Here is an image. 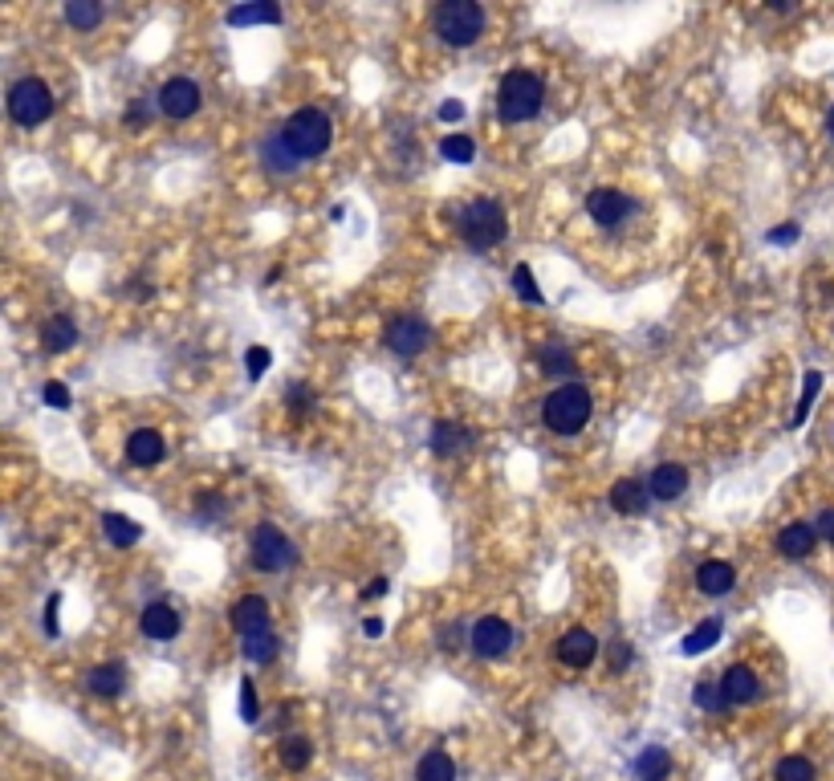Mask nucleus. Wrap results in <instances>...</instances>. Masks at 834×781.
Returning a JSON list of instances; mask_svg holds the SVG:
<instances>
[{
	"label": "nucleus",
	"mask_w": 834,
	"mask_h": 781,
	"mask_svg": "<svg viewBox=\"0 0 834 781\" xmlns=\"http://www.w3.org/2000/svg\"><path fill=\"white\" fill-rule=\"evenodd\" d=\"M542 102H546V86L529 70H509L497 86V114L509 127H521V123H529V118H538Z\"/></svg>",
	"instance_id": "obj_1"
},
{
	"label": "nucleus",
	"mask_w": 834,
	"mask_h": 781,
	"mask_svg": "<svg viewBox=\"0 0 834 781\" xmlns=\"http://www.w3.org/2000/svg\"><path fill=\"white\" fill-rule=\"evenodd\" d=\"M590 415H594V395L582 383H562L542 403V424L554 436H578L590 424Z\"/></svg>",
	"instance_id": "obj_2"
},
{
	"label": "nucleus",
	"mask_w": 834,
	"mask_h": 781,
	"mask_svg": "<svg viewBox=\"0 0 834 781\" xmlns=\"http://www.w3.org/2000/svg\"><path fill=\"white\" fill-rule=\"evenodd\" d=\"M281 143L297 155V159H318L330 151L334 143V123H330V114L326 110H293L285 123H281Z\"/></svg>",
	"instance_id": "obj_3"
},
{
	"label": "nucleus",
	"mask_w": 834,
	"mask_h": 781,
	"mask_svg": "<svg viewBox=\"0 0 834 781\" xmlns=\"http://www.w3.org/2000/svg\"><path fill=\"white\" fill-rule=\"evenodd\" d=\"M456 232L464 236L468 249L489 253V249H497L501 240L509 236V216H505V208L497 200H472V204L460 208Z\"/></svg>",
	"instance_id": "obj_4"
},
{
	"label": "nucleus",
	"mask_w": 834,
	"mask_h": 781,
	"mask_svg": "<svg viewBox=\"0 0 834 781\" xmlns=\"http://www.w3.org/2000/svg\"><path fill=\"white\" fill-rule=\"evenodd\" d=\"M432 25H436V37L444 45L468 49V45L481 41V33H485V9L472 5V0H448V5L436 9Z\"/></svg>",
	"instance_id": "obj_5"
},
{
	"label": "nucleus",
	"mask_w": 834,
	"mask_h": 781,
	"mask_svg": "<svg viewBox=\"0 0 834 781\" xmlns=\"http://www.w3.org/2000/svg\"><path fill=\"white\" fill-rule=\"evenodd\" d=\"M53 114V90L41 78H21L9 90V118L17 127H41L45 118Z\"/></svg>",
	"instance_id": "obj_6"
},
{
	"label": "nucleus",
	"mask_w": 834,
	"mask_h": 781,
	"mask_svg": "<svg viewBox=\"0 0 834 781\" xmlns=\"http://www.w3.org/2000/svg\"><path fill=\"white\" fill-rule=\"evenodd\" d=\"M293 558H297V550H293V542H289V537H285L277 525L261 521V525L253 529V566H257L261 574H281Z\"/></svg>",
	"instance_id": "obj_7"
},
{
	"label": "nucleus",
	"mask_w": 834,
	"mask_h": 781,
	"mask_svg": "<svg viewBox=\"0 0 834 781\" xmlns=\"http://www.w3.org/2000/svg\"><path fill=\"white\" fill-rule=\"evenodd\" d=\"M155 106H159L167 118H175V123H184V118H192V114L204 106V94H200V86H196L192 78H171V82H163V90L155 94Z\"/></svg>",
	"instance_id": "obj_8"
},
{
	"label": "nucleus",
	"mask_w": 834,
	"mask_h": 781,
	"mask_svg": "<svg viewBox=\"0 0 834 781\" xmlns=\"http://www.w3.org/2000/svg\"><path fill=\"white\" fill-rule=\"evenodd\" d=\"M631 212H635V200L627 192H619V188H594L586 196V216L594 224H603V228H619Z\"/></svg>",
	"instance_id": "obj_9"
},
{
	"label": "nucleus",
	"mask_w": 834,
	"mask_h": 781,
	"mask_svg": "<svg viewBox=\"0 0 834 781\" xmlns=\"http://www.w3.org/2000/svg\"><path fill=\"white\" fill-rule=\"evenodd\" d=\"M428 338H432V330H428V322L424 318H411V314H399V318H391L387 322V346L399 354V358H415L424 346H428Z\"/></svg>",
	"instance_id": "obj_10"
},
{
	"label": "nucleus",
	"mask_w": 834,
	"mask_h": 781,
	"mask_svg": "<svg viewBox=\"0 0 834 781\" xmlns=\"http://www.w3.org/2000/svg\"><path fill=\"white\" fill-rule=\"evenodd\" d=\"M513 647V627L497 615H485L472 623V651L481 659H501L505 651Z\"/></svg>",
	"instance_id": "obj_11"
},
{
	"label": "nucleus",
	"mask_w": 834,
	"mask_h": 781,
	"mask_svg": "<svg viewBox=\"0 0 834 781\" xmlns=\"http://www.w3.org/2000/svg\"><path fill=\"white\" fill-rule=\"evenodd\" d=\"M558 659H562L566 668L582 672V668H590L594 659H599V639H594L586 627H570V631L558 639Z\"/></svg>",
	"instance_id": "obj_12"
},
{
	"label": "nucleus",
	"mask_w": 834,
	"mask_h": 781,
	"mask_svg": "<svg viewBox=\"0 0 834 781\" xmlns=\"http://www.w3.org/2000/svg\"><path fill=\"white\" fill-rule=\"evenodd\" d=\"M228 623L241 631V639H245V635H261V631H269V603H265L261 594L236 598V607H232Z\"/></svg>",
	"instance_id": "obj_13"
},
{
	"label": "nucleus",
	"mask_w": 834,
	"mask_h": 781,
	"mask_svg": "<svg viewBox=\"0 0 834 781\" xmlns=\"http://www.w3.org/2000/svg\"><path fill=\"white\" fill-rule=\"evenodd\" d=\"M180 611H175L171 603H151V607H143V615H139V631L147 635V639H155V643H167V639H175L180 635Z\"/></svg>",
	"instance_id": "obj_14"
},
{
	"label": "nucleus",
	"mask_w": 834,
	"mask_h": 781,
	"mask_svg": "<svg viewBox=\"0 0 834 781\" xmlns=\"http://www.w3.org/2000/svg\"><path fill=\"white\" fill-rule=\"evenodd\" d=\"M651 501H680L688 493V468L684 464H660L647 480Z\"/></svg>",
	"instance_id": "obj_15"
},
{
	"label": "nucleus",
	"mask_w": 834,
	"mask_h": 781,
	"mask_svg": "<svg viewBox=\"0 0 834 781\" xmlns=\"http://www.w3.org/2000/svg\"><path fill=\"white\" fill-rule=\"evenodd\" d=\"M814 546H818V529H814L810 521H790V525L778 533V554L790 558V562L810 558Z\"/></svg>",
	"instance_id": "obj_16"
},
{
	"label": "nucleus",
	"mask_w": 834,
	"mask_h": 781,
	"mask_svg": "<svg viewBox=\"0 0 834 781\" xmlns=\"http://www.w3.org/2000/svg\"><path fill=\"white\" fill-rule=\"evenodd\" d=\"M721 684H725L729 704H753V700L761 696V680H757V672H753L749 664H733V668H725Z\"/></svg>",
	"instance_id": "obj_17"
},
{
	"label": "nucleus",
	"mask_w": 834,
	"mask_h": 781,
	"mask_svg": "<svg viewBox=\"0 0 834 781\" xmlns=\"http://www.w3.org/2000/svg\"><path fill=\"white\" fill-rule=\"evenodd\" d=\"M647 505H651V493H647V485H639V480L623 476V480H615V485H611V509L615 513L639 517V513H647Z\"/></svg>",
	"instance_id": "obj_18"
},
{
	"label": "nucleus",
	"mask_w": 834,
	"mask_h": 781,
	"mask_svg": "<svg viewBox=\"0 0 834 781\" xmlns=\"http://www.w3.org/2000/svg\"><path fill=\"white\" fill-rule=\"evenodd\" d=\"M163 456H167V444H163V436H159L155 428L131 432V440H127V460H131V464L151 468V464H159Z\"/></svg>",
	"instance_id": "obj_19"
},
{
	"label": "nucleus",
	"mask_w": 834,
	"mask_h": 781,
	"mask_svg": "<svg viewBox=\"0 0 834 781\" xmlns=\"http://www.w3.org/2000/svg\"><path fill=\"white\" fill-rule=\"evenodd\" d=\"M468 448H472V432H468L464 424L440 419V424L432 428V452H436V456L452 460V456H460V452H468Z\"/></svg>",
	"instance_id": "obj_20"
},
{
	"label": "nucleus",
	"mask_w": 834,
	"mask_h": 781,
	"mask_svg": "<svg viewBox=\"0 0 834 781\" xmlns=\"http://www.w3.org/2000/svg\"><path fill=\"white\" fill-rule=\"evenodd\" d=\"M696 586H700V594H708V598H721V594H729L733 586H737V570L729 566V562H700V570H696Z\"/></svg>",
	"instance_id": "obj_21"
},
{
	"label": "nucleus",
	"mask_w": 834,
	"mask_h": 781,
	"mask_svg": "<svg viewBox=\"0 0 834 781\" xmlns=\"http://www.w3.org/2000/svg\"><path fill=\"white\" fill-rule=\"evenodd\" d=\"M41 346H45L49 354H66V350H74V346H78V326H74V318H66V314L49 318V322L41 326Z\"/></svg>",
	"instance_id": "obj_22"
},
{
	"label": "nucleus",
	"mask_w": 834,
	"mask_h": 781,
	"mask_svg": "<svg viewBox=\"0 0 834 781\" xmlns=\"http://www.w3.org/2000/svg\"><path fill=\"white\" fill-rule=\"evenodd\" d=\"M721 635H725V619L712 615V619H704L700 627H692V631L680 639V655H704L708 647H717Z\"/></svg>",
	"instance_id": "obj_23"
},
{
	"label": "nucleus",
	"mask_w": 834,
	"mask_h": 781,
	"mask_svg": "<svg viewBox=\"0 0 834 781\" xmlns=\"http://www.w3.org/2000/svg\"><path fill=\"white\" fill-rule=\"evenodd\" d=\"M102 533H106V542L118 546V550H131L139 537H143V525L123 517V513H102Z\"/></svg>",
	"instance_id": "obj_24"
},
{
	"label": "nucleus",
	"mask_w": 834,
	"mask_h": 781,
	"mask_svg": "<svg viewBox=\"0 0 834 781\" xmlns=\"http://www.w3.org/2000/svg\"><path fill=\"white\" fill-rule=\"evenodd\" d=\"M224 21L232 29H245V25H281V9L277 5H232L224 13Z\"/></svg>",
	"instance_id": "obj_25"
},
{
	"label": "nucleus",
	"mask_w": 834,
	"mask_h": 781,
	"mask_svg": "<svg viewBox=\"0 0 834 781\" xmlns=\"http://www.w3.org/2000/svg\"><path fill=\"white\" fill-rule=\"evenodd\" d=\"M635 773H639V781H668V773H672V757H668V749L647 745V749L635 757Z\"/></svg>",
	"instance_id": "obj_26"
},
{
	"label": "nucleus",
	"mask_w": 834,
	"mask_h": 781,
	"mask_svg": "<svg viewBox=\"0 0 834 781\" xmlns=\"http://www.w3.org/2000/svg\"><path fill=\"white\" fill-rule=\"evenodd\" d=\"M123 684H127L123 664H102V668H94V672L86 676V688H90L94 696H106V700L123 692Z\"/></svg>",
	"instance_id": "obj_27"
},
{
	"label": "nucleus",
	"mask_w": 834,
	"mask_h": 781,
	"mask_svg": "<svg viewBox=\"0 0 834 781\" xmlns=\"http://www.w3.org/2000/svg\"><path fill=\"white\" fill-rule=\"evenodd\" d=\"M415 781H456V765L444 749H432L420 757V765H415Z\"/></svg>",
	"instance_id": "obj_28"
},
{
	"label": "nucleus",
	"mask_w": 834,
	"mask_h": 781,
	"mask_svg": "<svg viewBox=\"0 0 834 781\" xmlns=\"http://www.w3.org/2000/svg\"><path fill=\"white\" fill-rule=\"evenodd\" d=\"M261 163H265L269 171H293L302 159H297V155L281 143V131H273V135H265V139H261Z\"/></svg>",
	"instance_id": "obj_29"
},
{
	"label": "nucleus",
	"mask_w": 834,
	"mask_h": 781,
	"mask_svg": "<svg viewBox=\"0 0 834 781\" xmlns=\"http://www.w3.org/2000/svg\"><path fill=\"white\" fill-rule=\"evenodd\" d=\"M692 700H696V708H704V712H721V708H729L725 684H721L717 676H704V680H696V688H692Z\"/></svg>",
	"instance_id": "obj_30"
},
{
	"label": "nucleus",
	"mask_w": 834,
	"mask_h": 781,
	"mask_svg": "<svg viewBox=\"0 0 834 781\" xmlns=\"http://www.w3.org/2000/svg\"><path fill=\"white\" fill-rule=\"evenodd\" d=\"M98 21H102V5H98V0H70V5H66V25H74L78 33L98 29Z\"/></svg>",
	"instance_id": "obj_31"
},
{
	"label": "nucleus",
	"mask_w": 834,
	"mask_h": 781,
	"mask_svg": "<svg viewBox=\"0 0 834 781\" xmlns=\"http://www.w3.org/2000/svg\"><path fill=\"white\" fill-rule=\"evenodd\" d=\"M314 761V745L306 737H285L281 741V765L285 769H306Z\"/></svg>",
	"instance_id": "obj_32"
},
{
	"label": "nucleus",
	"mask_w": 834,
	"mask_h": 781,
	"mask_svg": "<svg viewBox=\"0 0 834 781\" xmlns=\"http://www.w3.org/2000/svg\"><path fill=\"white\" fill-rule=\"evenodd\" d=\"M440 155H444L448 163H472V159H476V143H472L468 135L452 131V135L440 139Z\"/></svg>",
	"instance_id": "obj_33"
},
{
	"label": "nucleus",
	"mask_w": 834,
	"mask_h": 781,
	"mask_svg": "<svg viewBox=\"0 0 834 781\" xmlns=\"http://www.w3.org/2000/svg\"><path fill=\"white\" fill-rule=\"evenodd\" d=\"M773 781H814V765L806 757H782L778 769H773Z\"/></svg>",
	"instance_id": "obj_34"
},
{
	"label": "nucleus",
	"mask_w": 834,
	"mask_h": 781,
	"mask_svg": "<svg viewBox=\"0 0 834 781\" xmlns=\"http://www.w3.org/2000/svg\"><path fill=\"white\" fill-rule=\"evenodd\" d=\"M818 391H822V375H818V371H806V379H802V399H798V411H794V424H790V428H802V424H806V411L814 407Z\"/></svg>",
	"instance_id": "obj_35"
},
{
	"label": "nucleus",
	"mask_w": 834,
	"mask_h": 781,
	"mask_svg": "<svg viewBox=\"0 0 834 781\" xmlns=\"http://www.w3.org/2000/svg\"><path fill=\"white\" fill-rule=\"evenodd\" d=\"M245 655L253 659V664H269V659L277 655V639H273V631H261V635H245Z\"/></svg>",
	"instance_id": "obj_36"
},
{
	"label": "nucleus",
	"mask_w": 834,
	"mask_h": 781,
	"mask_svg": "<svg viewBox=\"0 0 834 781\" xmlns=\"http://www.w3.org/2000/svg\"><path fill=\"white\" fill-rule=\"evenodd\" d=\"M513 289H517L521 302L542 306V289H538V281H533V269H529V265H517V269H513Z\"/></svg>",
	"instance_id": "obj_37"
},
{
	"label": "nucleus",
	"mask_w": 834,
	"mask_h": 781,
	"mask_svg": "<svg viewBox=\"0 0 834 781\" xmlns=\"http://www.w3.org/2000/svg\"><path fill=\"white\" fill-rule=\"evenodd\" d=\"M542 371H546V375H574V371H578V363L570 358V350L550 346V350H542Z\"/></svg>",
	"instance_id": "obj_38"
},
{
	"label": "nucleus",
	"mask_w": 834,
	"mask_h": 781,
	"mask_svg": "<svg viewBox=\"0 0 834 781\" xmlns=\"http://www.w3.org/2000/svg\"><path fill=\"white\" fill-rule=\"evenodd\" d=\"M269 367H273V350H269V346H249V354H245V371H249V379L257 383Z\"/></svg>",
	"instance_id": "obj_39"
},
{
	"label": "nucleus",
	"mask_w": 834,
	"mask_h": 781,
	"mask_svg": "<svg viewBox=\"0 0 834 781\" xmlns=\"http://www.w3.org/2000/svg\"><path fill=\"white\" fill-rule=\"evenodd\" d=\"M41 399H45L49 407H57V411H70V403H74V395H70V387H66L62 379H49V383L41 387Z\"/></svg>",
	"instance_id": "obj_40"
},
{
	"label": "nucleus",
	"mask_w": 834,
	"mask_h": 781,
	"mask_svg": "<svg viewBox=\"0 0 834 781\" xmlns=\"http://www.w3.org/2000/svg\"><path fill=\"white\" fill-rule=\"evenodd\" d=\"M241 716L249 720V725H257V688H253V680H241Z\"/></svg>",
	"instance_id": "obj_41"
},
{
	"label": "nucleus",
	"mask_w": 834,
	"mask_h": 781,
	"mask_svg": "<svg viewBox=\"0 0 834 781\" xmlns=\"http://www.w3.org/2000/svg\"><path fill=\"white\" fill-rule=\"evenodd\" d=\"M607 651H611V655H607V659H611V672H615V676H619V672H627V668H631V643H611V647H607Z\"/></svg>",
	"instance_id": "obj_42"
},
{
	"label": "nucleus",
	"mask_w": 834,
	"mask_h": 781,
	"mask_svg": "<svg viewBox=\"0 0 834 781\" xmlns=\"http://www.w3.org/2000/svg\"><path fill=\"white\" fill-rule=\"evenodd\" d=\"M123 118H127V127H131V131L147 127V118H151V106H147V98H139L135 106H127V114H123Z\"/></svg>",
	"instance_id": "obj_43"
},
{
	"label": "nucleus",
	"mask_w": 834,
	"mask_h": 781,
	"mask_svg": "<svg viewBox=\"0 0 834 781\" xmlns=\"http://www.w3.org/2000/svg\"><path fill=\"white\" fill-rule=\"evenodd\" d=\"M57 607H62V594H49V603H45V635L49 639H57V631H62L57 627Z\"/></svg>",
	"instance_id": "obj_44"
},
{
	"label": "nucleus",
	"mask_w": 834,
	"mask_h": 781,
	"mask_svg": "<svg viewBox=\"0 0 834 781\" xmlns=\"http://www.w3.org/2000/svg\"><path fill=\"white\" fill-rule=\"evenodd\" d=\"M814 529H818V537H826V542L834 546V509H822L818 521H814Z\"/></svg>",
	"instance_id": "obj_45"
},
{
	"label": "nucleus",
	"mask_w": 834,
	"mask_h": 781,
	"mask_svg": "<svg viewBox=\"0 0 834 781\" xmlns=\"http://www.w3.org/2000/svg\"><path fill=\"white\" fill-rule=\"evenodd\" d=\"M769 240H773V245H794V240H798V224H778V228L769 232Z\"/></svg>",
	"instance_id": "obj_46"
},
{
	"label": "nucleus",
	"mask_w": 834,
	"mask_h": 781,
	"mask_svg": "<svg viewBox=\"0 0 834 781\" xmlns=\"http://www.w3.org/2000/svg\"><path fill=\"white\" fill-rule=\"evenodd\" d=\"M440 118H444V123H460V118H464V102H456V98L440 102Z\"/></svg>",
	"instance_id": "obj_47"
},
{
	"label": "nucleus",
	"mask_w": 834,
	"mask_h": 781,
	"mask_svg": "<svg viewBox=\"0 0 834 781\" xmlns=\"http://www.w3.org/2000/svg\"><path fill=\"white\" fill-rule=\"evenodd\" d=\"M387 590H391V582H387V578H375V582L363 590V598H383Z\"/></svg>",
	"instance_id": "obj_48"
},
{
	"label": "nucleus",
	"mask_w": 834,
	"mask_h": 781,
	"mask_svg": "<svg viewBox=\"0 0 834 781\" xmlns=\"http://www.w3.org/2000/svg\"><path fill=\"white\" fill-rule=\"evenodd\" d=\"M363 635H367V639H379V635H383V619H379V615H371V619L363 623Z\"/></svg>",
	"instance_id": "obj_49"
},
{
	"label": "nucleus",
	"mask_w": 834,
	"mask_h": 781,
	"mask_svg": "<svg viewBox=\"0 0 834 781\" xmlns=\"http://www.w3.org/2000/svg\"><path fill=\"white\" fill-rule=\"evenodd\" d=\"M826 131L834 135V106H830V114H826Z\"/></svg>",
	"instance_id": "obj_50"
}]
</instances>
